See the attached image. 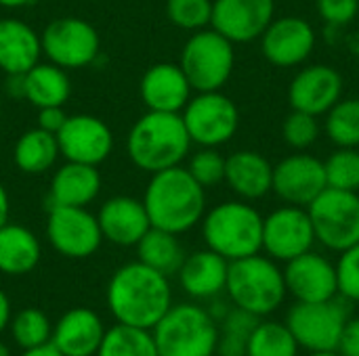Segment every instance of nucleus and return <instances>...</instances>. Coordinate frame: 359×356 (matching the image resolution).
Wrapping results in <instances>:
<instances>
[{"label": "nucleus", "mask_w": 359, "mask_h": 356, "mask_svg": "<svg viewBox=\"0 0 359 356\" xmlns=\"http://www.w3.org/2000/svg\"><path fill=\"white\" fill-rule=\"evenodd\" d=\"M316 241L330 252L359 243V193L326 187L307 206Z\"/></svg>", "instance_id": "8"}, {"label": "nucleus", "mask_w": 359, "mask_h": 356, "mask_svg": "<svg viewBox=\"0 0 359 356\" xmlns=\"http://www.w3.org/2000/svg\"><path fill=\"white\" fill-rule=\"evenodd\" d=\"M0 356H11V348L0 340Z\"/></svg>", "instance_id": "49"}, {"label": "nucleus", "mask_w": 359, "mask_h": 356, "mask_svg": "<svg viewBox=\"0 0 359 356\" xmlns=\"http://www.w3.org/2000/svg\"><path fill=\"white\" fill-rule=\"evenodd\" d=\"M191 84L179 63H154L141 78L139 94L147 111L181 113L191 99Z\"/></svg>", "instance_id": "21"}, {"label": "nucleus", "mask_w": 359, "mask_h": 356, "mask_svg": "<svg viewBox=\"0 0 359 356\" xmlns=\"http://www.w3.org/2000/svg\"><path fill=\"white\" fill-rule=\"evenodd\" d=\"M105 329L107 327L93 308H69L53 325L50 344L63 356H95Z\"/></svg>", "instance_id": "22"}, {"label": "nucleus", "mask_w": 359, "mask_h": 356, "mask_svg": "<svg viewBox=\"0 0 359 356\" xmlns=\"http://www.w3.org/2000/svg\"><path fill=\"white\" fill-rule=\"evenodd\" d=\"M95 356H160L151 329L116 323L105 329L101 346Z\"/></svg>", "instance_id": "31"}, {"label": "nucleus", "mask_w": 359, "mask_h": 356, "mask_svg": "<svg viewBox=\"0 0 359 356\" xmlns=\"http://www.w3.org/2000/svg\"><path fill=\"white\" fill-rule=\"evenodd\" d=\"M67 120V113L63 107H42L38 109V128L50 132V134H57L63 124Z\"/></svg>", "instance_id": "43"}, {"label": "nucleus", "mask_w": 359, "mask_h": 356, "mask_svg": "<svg viewBox=\"0 0 359 356\" xmlns=\"http://www.w3.org/2000/svg\"><path fill=\"white\" fill-rule=\"evenodd\" d=\"M284 143L294 151H305L320 138V122L316 115L292 109L282 124Z\"/></svg>", "instance_id": "39"}, {"label": "nucleus", "mask_w": 359, "mask_h": 356, "mask_svg": "<svg viewBox=\"0 0 359 356\" xmlns=\"http://www.w3.org/2000/svg\"><path fill=\"white\" fill-rule=\"evenodd\" d=\"M343 76L337 67L326 63H313L303 67L288 86V103L297 111L311 113L316 118L326 115L328 109L343 99Z\"/></svg>", "instance_id": "19"}, {"label": "nucleus", "mask_w": 359, "mask_h": 356, "mask_svg": "<svg viewBox=\"0 0 359 356\" xmlns=\"http://www.w3.org/2000/svg\"><path fill=\"white\" fill-rule=\"evenodd\" d=\"M135 248H137L139 262H143L145 266H149L166 277L177 275L187 256L179 241V235L156 229V227H151Z\"/></svg>", "instance_id": "30"}, {"label": "nucleus", "mask_w": 359, "mask_h": 356, "mask_svg": "<svg viewBox=\"0 0 359 356\" xmlns=\"http://www.w3.org/2000/svg\"><path fill=\"white\" fill-rule=\"evenodd\" d=\"M261 317L233 306L219 323V340L217 355L219 356H246L248 340L259 325Z\"/></svg>", "instance_id": "32"}, {"label": "nucleus", "mask_w": 359, "mask_h": 356, "mask_svg": "<svg viewBox=\"0 0 359 356\" xmlns=\"http://www.w3.org/2000/svg\"><path fill=\"white\" fill-rule=\"evenodd\" d=\"M337 350L343 356H359V319H347Z\"/></svg>", "instance_id": "42"}, {"label": "nucleus", "mask_w": 359, "mask_h": 356, "mask_svg": "<svg viewBox=\"0 0 359 356\" xmlns=\"http://www.w3.org/2000/svg\"><path fill=\"white\" fill-rule=\"evenodd\" d=\"M225 292L233 306L261 319L276 313L288 294L284 271L273 258L261 254L229 262Z\"/></svg>", "instance_id": "5"}, {"label": "nucleus", "mask_w": 359, "mask_h": 356, "mask_svg": "<svg viewBox=\"0 0 359 356\" xmlns=\"http://www.w3.org/2000/svg\"><path fill=\"white\" fill-rule=\"evenodd\" d=\"M21 356H63L50 342L44 344V346H38V348H29V350H23Z\"/></svg>", "instance_id": "46"}, {"label": "nucleus", "mask_w": 359, "mask_h": 356, "mask_svg": "<svg viewBox=\"0 0 359 356\" xmlns=\"http://www.w3.org/2000/svg\"><path fill=\"white\" fill-rule=\"evenodd\" d=\"M59 157H61V151H59L57 134H50L38 126L25 130L17 138L15 149H13V162L17 170L29 176L46 174L57 164Z\"/></svg>", "instance_id": "29"}, {"label": "nucleus", "mask_w": 359, "mask_h": 356, "mask_svg": "<svg viewBox=\"0 0 359 356\" xmlns=\"http://www.w3.org/2000/svg\"><path fill=\"white\" fill-rule=\"evenodd\" d=\"M282 271L286 292L297 302H324L339 296L337 264L313 250L288 260Z\"/></svg>", "instance_id": "18"}, {"label": "nucleus", "mask_w": 359, "mask_h": 356, "mask_svg": "<svg viewBox=\"0 0 359 356\" xmlns=\"http://www.w3.org/2000/svg\"><path fill=\"white\" fill-rule=\"evenodd\" d=\"M324 170L328 187L359 193V147H337L324 162Z\"/></svg>", "instance_id": "36"}, {"label": "nucleus", "mask_w": 359, "mask_h": 356, "mask_svg": "<svg viewBox=\"0 0 359 356\" xmlns=\"http://www.w3.org/2000/svg\"><path fill=\"white\" fill-rule=\"evenodd\" d=\"M46 237L57 254L72 260L93 256L103 243L97 216L72 206H48Z\"/></svg>", "instance_id": "12"}, {"label": "nucleus", "mask_w": 359, "mask_h": 356, "mask_svg": "<svg viewBox=\"0 0 359 356\" xmlns=\"http://www.w3.org/2000/svg\"><path fill=\"white\" fill-rule=\"evenodd\" d=\"M225 162L227 157L219 153V147H200V151L189 157L185 168L198 185H202L204 189H212L225 183Z\"/></svg>", "instance_id": "38"}, {"label": "nucleus", "mask_w": 359, "mask_h": 356, "mask_svg": "<svg viewBox=\"0 0 359 356\" xmlns=\"http://www.w3.org/2000/svg\"><path fill=\"white\" fill-rule=\"evenodd\" d=\"M42 258L38 237L23 225L0 227V273L19 277L32 273Z\"/></svg>", "instance_id": "28"}, {"label": "nucleus", "mask_w": 359, "mask_h": 356, "mask_svg": "<svg viewBox=\"0 0 359 356\" xmlns=\"http://www.w3.org/2000/svg\"><path fill=\"white\" fill-rule=\"evenodd\" d=\"M166 15L179 29L198 31L210 27L212 0H166Z\"/></svg>", "instance_id": "37"}, {"label": "nucleus", "mask_w": 359, "mask_h": 356, "mask_svg": "<svg viewBox=\"0 0 359 356\" xmlns=\"http://www.w3.org/2000/svg\"><path fill=\"white\" fill-rule=\"evenodd\" d=\"M42 57L40 34L21 19H0V69L11 73H25Z\"/></svg>", "instance_id": "26"}, {"label": "nucleus", "mask_w": 359, "mask_h": 356, "mask_svg": "<svg viewBox=\"0 0 359 356\" xmlns=\"http://www.w3.org/2000/svg\"><path fill=\"white\" fill-rule=\"evenodd\" d=\"M11 317H13V311H11V300L8 296L0 290V334L4 329H8V323H11Z\"/></svg>", "instance_id": "44"}, {"label": "nucleus", "mask_w": 359, "mask_h": 356, "mask_svg": "<svg viewBox=\"0 0 359 356\" xmlns=\"http://www.w3.org/2000/svg\"><path fill=\"white\" fill-rule=\"evenodd\" d=\"M72 94V80L67 69L46 61L36 63L23 73V99L36 109L63 107Z\"/></svg>", "instance_id": "27"}, {"label": "nucleus", "mask_w": 359, "mask_h": 356, "mask_svg": "<svg viewBox=\"0 0 359 356\" xmlns=\"http://www.w3.org/2000/svg\"><path fill=\"white\" fill-rule=\"evenodd\" d=\"M246 356H299V344L286 323L261 319L248 340Z\"/></svg>", "instance_id": "33"}, {"label": "nucleus", "mask_w": 359, "mask_h": 356, "mask_svg": "<svg viewBox=\"0 0 359 356\" xmlns=\"http://www.w3.org/2000/svg\"><path fill=\"white\" fill-rule=\"evenodd\" d=\"M181 118L191 143L198 147H221L229 143L240 128L238 105L221 90L191 94Z\"/></svg>", "instance_id": "9"}, {"label": "nucleus", "mask_w": 359, "mask_h": 356, "mask_svg": "<svg viewBox=\"0 0 359 356\" xmlns=\"http://www.w3.org/2000/svg\"><path fill=\"white\" fill-rule=\"evenodd\" d=\"M11 338L21 350L38 348L50 342L53 338V323L40 308H23L11 317L8 323Z\"/></svg>", "instance_id": "35"}, {"label": "nucleus", "mask_w": 359, "mask_h": 356, "mask_svg": "<svg viewBox=\"0 0 359 356\" xmlns=\"http://www.w3.org/2000/svg\"><path fill=\"white\" fill-rule=\"evenodd\" d=\"M276 17V0H212L210 27L233 44H248L263 36Z\"/></svg>", "instance_id": "17"}, {"label": "nucleus", "mask_w": 359, "mask_h": 356, "mask_svg": "<svg viewBox=\"0 0 359 356\" xmlns=\"http://www.w3.org/2000/svg\"><path fill=\"white\" fill-rule=\"evenodd\" d=\"M236 44L212 27L191 31L179 65L196 92L221 90L236 67Z\"/></svg>", "instance_id": "7"}, {"label": "nucleus", "mask_w": 359, "mask_h": 356, "mask_svg": "<svg viewBox=\"0 0 359 356\" xmlns=\"http://www.w3.org/2000/svg\"><path fill=\"white\" fill-rule=\"evenodd\" d=\"M143 204L151 227L183 235L198 227L206 214V189L196 183L185 166L154 172Z\"/></svg>", "instance_id": "2"}, {"label": "nucleus", "mask_w": 359, "mask_h": 356, "mask_svg": "<svg viewBox=\"0 0 359 356\" xmlns=\"http://www.w3.org/2000/svg\"><path fill=\"white\" fill-rule=\"evenodd\" d=\"M101 172L97 166L65 162L50 180L48 189V206H72L86 208L101 193Z\"/></svg>", "instance_id": "25"}, {"label": "nucleus", "mask_w": 359, "mask_h": 356, "mask_svg": "<svg viewBox=\"0 0 359 356\" xmlns=\"http://www.w3.org/2000/svg\"><path fill=\"white\" fill-rule=\"evenodd\" d=\"M261 50L263 57L276 67H297L303 65L316 48V29L305 17H273V21L263 31Z\"/></svg>", "instance_id": "15"}, {"label": "nucleus", "mask_w": 359, "mask_h": 356, "mask_svg": "<svg viewBox=\"0 0 359 356\" xmlns=\"http://www.w3.org/2000/svg\"><path fill=\"white\" fill-rule=\"evenodd\" d=\"M34 0H0V6L4 8H23L27 4H32Z\"/></svg>", "instance_id": "47"}, {"label": "nucleus", "mask_w": 359, "mask_h": 356, "mask_svg": "<svg viewBox=\"0 0 359 356\" xmlns=\"http://www.w3.org/2000/svg\"><path fill=\"white\" fill-rule=\"evenodd\" d=\"M359 13V0H318V15L332 27L349 25Z\"/></svg>", "instance_id": "41"}, {"label": "nucleus", "mask_w": 359, "mask_h": 356, "mask_svg": "<svg viewBox=\"0 0 359 356\" xmlns=\"http://www.w3.org/2000/svg\"><path fill=\"white\" fill-rule=\"evenodd\" d=\"M225 183L244 201L263 199L273 187V164L259 151H236L225 162Z\"/></svg>", "instance_id": "23"}, {"label": "nucleus", "mask_w": 359, "mask_h": 356, "mask_svg": "<svg viewBox=\"0 0 359 356\" xmlns=\"http://www.w3.org/2000/svg\"><path fill=\"white\" fill-rule=\"evenodd\" d=\"M191 145L181 113L145 111L128 130L126 155L139 170L154 174L181 166Z\"/></svg>", "instance_id": "3"}, {"label": "nucleus", "mask_w": 359, "mask_h": 356, "mask_svg": "<svg viewBox=\"0 0 359 356\" xmlns=\"http://www.w3.org/2000/svg\"><path fill=\"white\" fill-rule=\"evenodd\" d=\"M0 118H2V99H0Z\"/></svg>", "instance_id": "50"}, {"label": "nucleus", "mask_w": 359, "mask_h": 356, "mask_svg": "<svg viewBox=\"0 0 359 356\" xmlns=\"http://www.w3.org/2000/svg\"><path fill=\"white\" fill-rule=\"evenodd\" d=\"M151 336L160 356H215L219 325L198 304H172Z\"/></svg>", "instance_id": "6"}, {"label": "nucleus", "mask_w": 359, "mask_h": 356, "mask_svg": "<svg viewBox=\"0 0 359 356\" xmlns=\"http://www.w3.org/2000/svg\"><path fill=\"white\" fill-rule=\"evenodd\" d=\"M326 187L324 162L316 155L299 151L273 166L271 191L290 206L307 208Z\"/></svg>", "instance_id": "16"}, {"label": "nucleus", "mask_w": 359, "mask_h": 356, "mask_svg": "<svg viewBox=\"0 0 359 356\" xmlns=\"http://www.w3.org/2000/svg\"><path fill=\"white\" fill-rule=\"evenodd\" d=\"M337 279H339V294L359 304V243L349 250L341 252L337 262Z\"/></svg>", "instance_id": "40"}, {"label": "nucleus", "mask_w": 359, "mask_h": 356, "mask_svg": "<svg viewBox=\"0 0 359 356\" xmlns=\"http://www.w3.org/2000/svg\"><path fill=\"white\" fill-rule=\"evenodd\" d=\"M105 300L116 323L154 329L172 306V290L166 275L137 260L111 275Z\"/></svg>", "instance_id": "1"}, {"label": "nucleus", "mask_w": 359, "mask_h": 356, "mask_svg": "<svg viewBox=\"0 0 359 356\" xmlns=\"http://www.w3.org/2000/svg\"><path fill=\"white\" fill-rule=\"evenodd\" d=\"M61 157L88 166L103 164L114 151L111 128L97 115L76 113L67 115L63 128L57 132Z\"/></svg>", "instance_id": "14"}, {"label": "nucleus", "mask_w": 359, "mask_h": 356, "mask_svg": "<svg viewBox=\"0 0 359 356\" xmlns=\"http://www.w3.org/2000/svg\"><path fill=\"white\" fill-rule=\"evenodd\" d=\"M200 225L206 248L229 262L263 252V216L244 199L215 206Z\"/></svg>", "instance_id": "4"}, {"label": "nucleus", "mask_w": 359, "mask_h": 356, "mask_svg": "<svg viewBox=\"0 0 359 356\" xmlns=\"http://www.w3.org/2000/svg\"><path fill=\"white\" fill-rule=\"evenodd\" d=\"M8 216H11V197H8L6 187L0 183V227L8 222Z\"/></svg>", "instance_id": "45"}, {"label": "nucleus", "mask_w": 359, "mask_h": 356, "mask_svg": "<svg viewBox=\"0 0 359 356\" xmlns=\"http://www.w3.org/2000/svg\"><path fill=\"white\" fill-rule=\"evenodd\" d=\"M347 319L345 304L332 298L324 302H297L288 311L284 323L299 348H305L307 353H326L337 350Z\"/></svg>", "instance_id": "10"}, {"label": "nucleus", "mask_w": 359, "mask_h": 356, "mask_svg": "<svg viewBox=\"0 0 359 356\" xmlns=\"http://www.w3.org/2000/svg\"><path fill=\"white\" fill-rule=\"evenodd\" d=\"M229 260L212 250H200L187 254L177 277L183 292L196 300H208L225 292Z\"/></svg>", "instance_id": "24"}, {"label": "nucleus", "mask_w": 359, "mask_h": 356, "mask_svg": "<svg viewBox=\"0 0 359 356\" xmlns=\"http://www.w3.org/2000/svg\"><path fill=\"white\" fill-rule=\"evenodd\" d=\"M97 220L103 239L120 248H135L151 229L143 199L130 195H114L105 199L97 212Z\"/></svg>", "instance_id": "20"}, {"label": "nucleus", "mask_w": 359, "mask_h": 356, "mask_svg": "<svg viewBox=\"0 0 359 356\" xmlns=\"http://www.w3.org/2000/svg\"><path fill=\"white\" fill-rule=\"evenodd\" d=\"M42 55L63 67L82 69L90 65L101 50L99 31L80 17H57L40 34Z\"/></svg>", "instance_id": "11"}, {"label": "nucleus", "mask_w": 359, "mask_h": 356, "mask_svg": "<svg viewBox=\"0 0 359 356\" xmlns=\"http://www.w3.org/2000/svg\"><path fill=\"white\" fill-rule=\"evenodd\" d=\"M324 130L337 147H359V99L337 101L326 113Z\"/></svg>", "instance_id": "34"}, {"label": "nucleus", "mask_w": 359, "mask_h": 356, "mask_svg": "<svg viewBox=\"0 0 359 356\" xmlns=\"http://www.w3.org/2000/svg\"><path fill=\"white\" fill-rule=\"evenodd\" d=\"M316 233L307 208L282 206L263 216V252L276 262H288L313 250Z\"/></svg>", "instance_id": "13"}, {"label": "nucleus", "mask_w": 359, "mask_h": 356, "mask_svg": "<svg viewBox=\"0 0 359 356\" xmlns=\"http://www.w3.org/2000/svg\"><path fill=\"white\" fill-rule=\"evenodd\" d=\"M309 356H343L339 350H326V353H309Z\"/></svg>", "instance_id": "48"}]
</instances>
